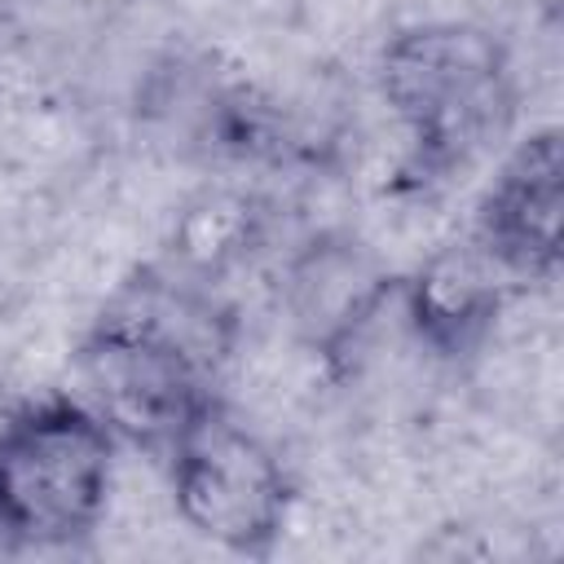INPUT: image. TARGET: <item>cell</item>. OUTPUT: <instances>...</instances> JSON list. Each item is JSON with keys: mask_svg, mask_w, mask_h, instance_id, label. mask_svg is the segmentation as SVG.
<instances>
[{"mask_svg": "<svg viewBox=\"0 0 564 564\" xmlns=\"http://www.w3.org/2000/svg\"><path fill=\"white\" fill-rule=\"evenodd\" d=\"M212 370L159 330L106 308L75 348L79 401L128 445L163 449L216 397Z\"/></svg>", "mask_w": 564, "mask_h": 564, "instance_id": "cell-4", "label": "cell"}, {"mask_svg": "<svg viewBox=\"0 0 564 564\" xmlns=\"http://www.w3.org/2000/svg\"><path fill=\"white\" fill-rule=\"evenodd\" d=\"M119 436L75 397L22 401L0 432V533L26 546L88 538L115 494Z\"/></svg>", "mask_w": 564, "mask_h": 564, "instance_id": "cell-2", "label": "cell"}, {"mask_svg": "<svg viewBox=\"0 0 564 564\" xmlns=\"http://www.w3.org/2000/svg\"><path fill=\"white\" fill-rule=\"evenodd\" d=\"M397 278L352 234L308 238L282 269V308L304 348L326 366L352 344V335L388 304Z\"/></svg>", "mask_w": 564, "mask_h": 564, "instance_id": "cell-5", "label": "cell"}, {"mask_svg": "<svg viewBox=\"0 0 564 564\" xmlns=\"http://www.w3.org/2000/svg\"><path fill=\"white\" fill-rule=\"evenodd\" d=\"M379 93L423 167L476 159L511 123V62L476 22H414L379 53Z\"/></svg>", "mask_w": 564, "mask_h": 564, "instance_id": "cell-1", "label": "cell"}, {"mask_svg": "<svg viewBox=\"0 0 564 564\" xmlns=\"http://www.w3.org/2000/svg\"><path fill=\"white\" fill-rule=\"evenodd\" d=\"M516 282L520 278L476 234H467L436 247L410 278H401V313L419 348L463 357L494 330Z\"/></svg>", "mask_w": 564, "mask_h": 564, "instance_id": "cell-7", "label": "cell"}, {"mask_svg": "<svg viewBox=\"0 0 564 564\" xmlns=\"http://www.w3.org/2000/svg\"><path fill=\"white\" fill-rule=\"evenodd\" d=\"M172 502L185 529L234 551L269 555L291 516V476L278 449L212 397L167 445Z\"/></svg>", "mask_w": 564, "mask_h": 564, "instance_id": "cell-3", "label": "cell"}, {"mask_svg": "<svg viewBox=\"0 0 564 564\" xmlns=\"http://www.w3.org/2000/svg\"><path fill=\"white\" fill-rule=\"evenodd\" d=\"M256 238V212L238 194H203L198 203L185 207L172 234V256L176 269L189 278H216L225 273L238 256L251 251Z\"/></svg>", "mask_w": 564, "mask_h": 564, "instance_id": "cell-8", "label": "cell"}, {"mask_svg": "<svg viewBox=\"0 0 564 564\" xmlns=\"http://www.w3.org/2000/svg\"><path fill=\"white\" fill-rule=\"evenodd\" d=\"M560 225H564V150L560 132H529L498 167L476 238L520 278H551L560 264Z\"/></svg>", "mask_w": 564, "mask_h": 564, "instance_id": "cell-6", "label": "cell"}]
</instances>
